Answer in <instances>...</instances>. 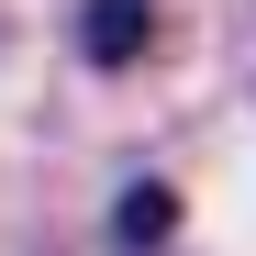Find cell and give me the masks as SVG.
<instances>
[{"label": "cell", "mask_w": 256, "mask_h": 256, "mask_svg": "<svg viewBox=\"0 0 256 256\" xmlns=\"http://www.w3.org/2000/svg\"><path fill=\"white\" fill-rule=\"evenodd\" d=\"M112 234L122 245H167V234H178V190H167V178H134V190H122V212H112Z\"/></svg>", "instance_id": "obj_2"}, {"label": "cell", "mask_w": 256, "mask_h": 256, "mask_svg": "<svg viewBox=\"0 0 256 256\" xmlns=\"http://www.w3.org/2000/svg\"><path fill=\"white\" fill-rule=\"evenodd\" d=\"M156 45V0H90V12H78V56L90 67H134Z\"/></svg>", "instance_id": "obj_1"}]
</instances>
